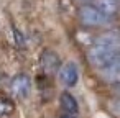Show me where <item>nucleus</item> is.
<instances>
[{"label":"nucleus","instance_id":"f257e3e1","mask_svg":"<svg viewBox=\"0 0 120 118\" xmlns=\"http://www.w3.org/2000/svg\"><path fill=\"white\" fill-rule=\"evenodd\" d=\"M118 49H113V48H109V46H102V44H94L89 53H87V59L89 62L94 66V67H99V69H104L110 61L112 57L117 54Z\"/></svg>","mask_w":120,"mask_h":118},{"label":"nucleus","instance_id":"f03ea898","mask_svg":"<svg viewBox=\"0 0 120 118\" xmlns=\"http://www.w3.org/2000/svg\"><path fill=\"white\" fill-rule=\"evenodd\" d=\"M79 18L86 26H102L109 20L95 5H90V4L82 5L79 8Z\"/></svg>","mask_w":120,"mask_h":118},{"label":"nucleus","instance_id":"7ed1b4c3","mask_svg":"<svg viewBox=\"0 0 120 118\" xmlns=\"http://www.w3.org/2000/svg\"><path fill=\"white\" fill-rule=\"evenodd\" d=\"M30 89H31V80L26 74H17L10 82V90L18 98H25L30 93Z\"/></svg>","mask_w":120,"mask_h":118},{"label":"nucleus","instance_id":"20e7f679","mask_svg":"<svg viewBox=\"0 0 120 118\" xmlns=\"http://www.w3.org/2000/svg\"><path fill=\"white\" fill-rule=\"evenodd\" d=\"M59 80L68 85V87H72L77 84V79H79V72H77V66L74 62H66L59 67Z\"/></svg>","mask_w":120,"mask_h":118},{"label":"nucleus","instance_id":"39448f33","mask_svg":"<svg viewBox=\"0 0 120 118\" xmlns=\"http://www.w3.org/2000/svg\"><path fill=\"white\" fill-rule=\"evenodd\" d=\"M40 62H41V67H43L46 72H54V71H58V69L61 67V66H59V57H58V54L53 53V51H49V49L41 54Z\"/></svg>","mask_w":120,"mask_h":118},{"label":"nucleus","instance_id":"423d86ee","mask_svg":"<svg viewBox=\"0 0 120 118\" xmlns=\"http://www.w3.org/2000/svg\"><path fill=\"white\" fill-rule=\"evenodd\" d=\"M102 72H104L105 79H109V80L120 79V53H117L112 57V61L102 69Z\"/></svg>","mask_w":120,"mask_h":118},{"label":"nucleus","instance_id":"0eeeda50","mask_svg":"<svg viewBox=\"0 0 120 118\" xmlns=\"http://www.w3.org/2000/svg\"><path fill=\"white\" fill-rule=\"evenodd\" d=\"M95 7L109 18L118 12V2L117 0H95Z\"/></svg>","mask_w":120,"mask_h":118},{"label":"nucleus","instance_id":"6e6552de","mask_svg":"<svg viewBox=\"0 0 120 118\" xmlns=\"http://www.w3.org/2000/svg\"><path fill=\"white\" fill-rule=\"evenodd\" d=\"M61 107L64 108V111H66L68 115H74V113H77V110H79L76 98H74L69 92H64V93L61 95Z\"/></svg>","mask_w":120,"mask_h":118},{"label":"nucleus","instance_id":"1a4fd4ad","mask_svg":"<svg viewBox=\"0 0 120 118\" xmlns=\"http://www.w3.org/2000/svg\"><path fill=\"white\" fill-rule=\"evenodd\" d=\"M94 44H102V46H109V48H113V49H118L120 48V38L115 35V33H105V35H100Z\"/></svg>","mask_w":120,"mask_h":118},{"label":"nucleus","instance_id":"9d476101","mask_svg":"<svg viewBox=\"0 0 120 118\" xmlns=\"http://www.w3.org/2000/svg\"><path fill=\"white\" fill-rule=\"evenodd\" d=\"M15 110V105L10 98L7 97H0V118H4V116H8L12 115Z\"/></svg>","mask_w":120,"mask_h":118},{"label":"nucleus","instance_id":"9b49d317","mask_svg":"<svg viewBox=\"0 0 120 118\" xmlns=\"http://www.w3.org/2000/svg\"><path fill=\"white\" fill-rule=\"evenodd\" d=\"M110 110L117 115V116H120V100H115V102H112L110 103Z\"/></svg>","mask_w":120,"mask_h":118},{"label":"nucleus","instance_id":"f8f14e48","mask_svg":"<svg viewBox=\"0 0 120 118\" xmlns=\"http://www.w3.org/2000/svg\"><path fill=\"white\" fill-rule=\"evenodd\" d=\"M61 118H74V116H72V115H68V113H66V115H63Z\"/></svg>","mask_w":120,"mask_h":118},{"label":"nucleus","instance_id":"ddd939ff","mask_svg":"<svg viewBox=\"0 0 120 118\" xmlns=\"http://www.w3.org/2000/svg\"><path fill=\"white\" fill-rule=\"evenodd\" d=\"M118 97H120V87H118Z\"/></svg>","mask_w":120,"mask_h":118}]
</instances>
